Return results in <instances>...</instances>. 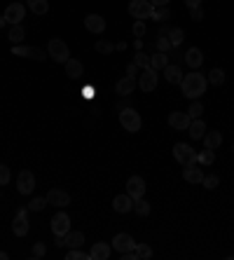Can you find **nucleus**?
Here are the masks:
<instances>
[{
	"mask_svg": "<svg viewBox=\"0 0 234 260\" xmlns=\"http://www.w3.org/2000/svg\"><path fill=\"white\" fill-rule=\"evenodd\" d=\"M134 63L138 68H150V56H147L145 52H138V54L134 56Z\"/></svg>",
	"mask_w": 234,
	"mask_h": 260,
	"instance_id": "a19ab883",
	"label": "nucleus"
},
{
	"mask_svg": "<svg viewBox=\"0 0 234 260\" xmlns=\"http://www.w3.org/2000/svg\"><path fill=\"white\" fill-rule=\"evenodd\" d=\"M113 248L117 251V253H127V251H134L136 248V241H134V237L131 234H127V232H117L113 237Z\"/></svg>",
	"mask_w": 234,
	"mask_h": 260,
	"instance_id": "9d476101",
	"label": "nucleus"
},
{
	"mask_svg": "<svg viewBox=\"0 0 234 260\" xmlns=\"http://www.w3.org/2000/svg\"><path fill=\"white\" fill-rule=\"evenodd\" d=\"M169 28L171 26H162L157 38H154V45H157V52H169L171 49V42H169Z\"/></svg>",
	"mask_w": 234,
	"mask_h": 260,
	"instance_id": "393cba45",
	"label": "nucleus"
},
{
	"mask_svg": "<svg viewBox=\"0 0 234 260\" xmlns=\"http://www.w3.org/2000/svg\"><path fill=\"white\" fill-rule=\"evenodd\" d=\"M131 211H136L138 216H150V211H152V206L147 204L145 199L143 197H138V199H134V209Z\"/></svg>",
	"mask_w": 234,
	"mask_h": 260,
	"instance_id": "2f4dec72",
	"label": "nucleus"
},
{
	"mask_svg": "<svg viewBox=\"0 0 234 260\" xmlns=\"http://www.w3.org/2000/svg\"><path fill=\"white\" fill-rule=\"evenodd\" d=\"M164 80L169 84H181L183 82V70L181 66H176V63H169L167 68H164Z\"/></svg>",
	"mask_w": 234,
	"mask_h": 260,
	"instance_id": "aec40b11",
	"label": "nucleus"
},
{
	"mask_svg": "<svg viewBox=\"0 0 234 260\" xmlns=\"http://www.w3.org/2000/svg\"><path fill=\"white\" fill-rule=\"evenodd\" d=\"M138 87L143 89V92H154V87H157V70H154L152 66H150V68H143Z\"/></svg>",
	"mask_w": 234,
	"mask_h": 260,
	"instance_id": "ddd939ff",
	"label": "nucleus"
},
{
	"mask_svg": "<svg viewBox=\"0 0 234 260\" xmlns=\"http://www.w3.org/2000/svg\"><path fill=\"white\" fill-rule=\"evenodd\" d=\"M31 255H33V258H45V255H47V246L42 244V241L33 244V251H31Z\"/></svg>",
	"mask_w": 234,
	"mask_h": 260,
	"instance_id": "37998d69",
	"label": "nucleus"
},
{
	"mask_svg": "<svg viewBox=\"0 0 234 260\" xmlns=\"http://www.w3.org/2000/svg\"><path fill=\"white\" fill-rule=\"evenodd\" d=\"M47 202H49V206H68L70 204V195L66 190L52 188V190L47 192Z\"/></svg>",
	"mask_w": 234,
	"mask_h": 260,
	"instance_id": "2eb2a0df",
	"label": "nucleus"
},
{
	"mask_svg": "<svg viewBox=\"0 0 234 260\" xmlns=\"http://www.w3.org/2000/svg\"><path fill=\"white\" fill-rule=\"evenodd\" d=\"M120 124L122 129L129 131V134H136V131H140V127H143V120H140V115L136 113V108H122L120 110Z\"/></svg>",
	"mask_w": 234,
	"mask_h": 260,
	"instance_id": "f03ea898",
	"label": "nucleus"
},
{
	"mask_svg": "<svg viewBox=\"0 0 234 260\" xmlns=\"http://www.w3.org/2000/svg\"><path fill=\"white\" fill-rule=\"evenodd\" d=\"M174 157L183 169H185V166L197 164V152L192 150V145H187V143H176L174 145Z\"/></svg>",
	"mask_w": 234,
	"mask_h": 260,
	"instance_id": "20e7f679",
	"label": "nucleus"
},
{
	"mask_svg": "<svg viewBox=\"0 0 234 260\" xmlns=\"http://www.w3.org/2000/svg\"><path fill=\"white\" fill-rule=\"evenodd\" d=\"M187 134L192 136V141H199V138H204V134H206V122H204L201 117L192 120V122H190V127H187Z\"/></svg>",
	"mask_w": 234,
	"mask_h": 260,
	"instance_id": "4be33fe9",
	"label": "nucleus"
},
{
	"mask_svg": "<svg viewBox=\"0 0 234 260\" xmlns=\"http://www.w3.org/2000/svg\"><path fill=\"white\" fill-rule=\"evenodd\" d=\"M113 49H117L113 42H108V40H99V42H96V52H101V54H110Z\"/></svg>",
	"mask_w": 234,
	"mask_h": 260,
	"instance_id": "79ce46f5",
	"label": "nucleus"
},
{
	"mask_svg": "<svg viewBox=\"0 0 234 260\" xmlns=\"http://www.w3.org/2000/svg\"><path fill=\"white\" fill-rule=\"evenodd\" d=\"M12 54L14 56H24V59H33V61H45L49 54H45L38 47H28V45H12Z\"/></svg>",
	"mask_w": 234,
	"mask_h": 260,
	"instance_id": "1a4fd4ad",
	"label": "nucleus"
},
{
	"mask_svg": "<svg viewBox=\"0 0 234 260\" xmlns=\"http://www.w3.org/2000/svg\"><path fill=\"white\" fill-rule=\"evenodd\" d=\"M85 28L94 35H101L106 31V19H103L101 14H87V17H85Z\"/></svg>",
	"mask_w": 234,
	"mask_h": 260,
	"instance_id": "4468645a",
	"label": "nucleus"
},
{
	"mask_svg": "<svg viewBox=\"0 0 234 260\" xmlns=\"http://www.w3.org/2000/svg\"><path fill=\"white\" fill-rule=\"evenodd\" d=\"M183 40H185V31H183L181 26L169 28V42H171V47H181Z\"/></svg>",
	"mask_w": 234,
	"mask_h": 260,
	"instance_id": "c756f323",
	"label": "nucleus"
},
{
	"mask_svg": "<svg viewBox=\"0 0 234 260\" xmlns=\"http://www.w3.org/2000/svg\"><path fill=\"white\" fill-rule=\"evenodd\" d=\"M52 232L54 237H66L70 232V216L66 211H56L52 218Z\"/></svg>",
	"mask_w": 234,
	"mask_h": 260,
	"instance_id": "6e6552de",
	"label": "nucleus"
},
{
	"mask_svg": "<svg viewBox=\"0 0 234 260\" xmlns=\"http://www.w3.org/2000/svg\"><path fill=\"white\" fill-rule=\"evenodd\" d=\"M134 253H136V258L138 260H150L152 258V248L147 246V244H136Z\"/></svg>",
	"mask_w": 234,
	"mask_h": 260,
	"instance_id": "c9c22d12",
	"label": "nucleus"
},
{
	"mask_svg": "<svg viewBox=\"0 0 234 260\" xmlns=\"http://www.w3.org/2000/svg\"><path fill=\"white\" fill-rule=\"evenodd\" d=\"M24 38H26L24 24H14V26L10 28V33H7V40L12 42V45H19V42H24Z\"/></svg>",
	"mask_w": 234,
	"mask_h": 260,
	"instance_id": "cd10ccee",
	"label": "nucleus"
},
{
	"mask_svg": "<svg viewBox=\"0 0 234 260\" xmlns=\"http://www.w3.org/2000/svg\"><path fill=\"white\" fill-rule=\"evenodd\" d=\"M96 94H99V92H96V89H92V87H85V89H82V96H85V99H94Z\"/></svg>",
	"mask_w": 234,
	"mask_h": 260,
	"instance_id": "de8ad7c7",
	"label": "nucleus"
},
{
	"mask_svg": "<svg viewBox=\"0 0 234 260\" xmlns=\"http://www.w3.org/2000/svg\"><path fill=\"white\" fill-rule=\"evenodd\" d=\"M5 24H7V21H5V17L0 14V28H5Z\"/></svg>",
	"mask_w": 234,
	"mask_h": 260,
	"instance_id": "603ef678",
	"label": "nucleus"
},
{
	"mask_svg": "<svg viewBox=\"0 0 234 260\" xmlns=\"http://www.w3.org/2000/svg\"><path fill=\"white\" fill-rule=\"evenodd\" d=\"M206 80L213 87H220V84H225V70L222 68H211V73H206Z\"/></svg>",
	"mask_w": 234,
	"mask_h": 260,
	"instance_id": "7c9ffc66",
	"label": "nucleus"
},
{
	"mask_svg": "<svg viewBox=\"0 0 234 260\" xmlns=\"http://www.w3.org/2000/svg\"><path fill=\"white\" fill-rule=\"evenodd\" d=\"M204 145H206L208 150H218V148H220L222 145V134L220 131H206V134H204Z\"/></svg>",
	"mask_w": 234,
	"mask_h": 260,
	"instance_id": "a878e982",
	"label": "nucleus"
},
{
	"mask_svg": "<svg viewBox=\"0 0 234 260\" xmlns=\"http://www.w3.org/2000/svg\"><path fill=\"white\" fill-rule=\"evenodd\" d=\"M187 115H190V120H197V117L204 115V106H201V101H197V99H192V103H190V108L185 110Z\"/></svg>",
	"mask_w": 234,
	"mask_h": 260,
	"instance_id": "72a5a7b5",
	"label": "nucleus"
},
{
	"mask_svg": "<svg viewBox=\"0 0 234 260\" xmlns=\"http://www.w3.org/2000/svg\"><path fill=\"white\" fill-rule=\"evenodd\" d=\"M28 206H24V209H19L17 211V216H14L12 220V232L17 234V237H26L28 230H31V223H28Z\"/></svg>",
	"mask_w": 234,
	"mask_h": 260,
	"instance_id": "0eeeda50",
	"label": "nucleus"
},
{
	"mask_svg": "<svg viewBox=\"0 0 234 260\" xmlns=\"http://www.w3.org/2000/svg\"><path fill=\"white\" fill-rule=\"evenodd\" d=\"M47 54L56 63H66L68 59H70V49H68V45L61 40V38H52L49 45H47Z\"/></svg>",
	"mask_w": 234,
	"mask_h": 260,
	"instance_id": "7ed1b4c3",
	"label": "nucleus"
},
{
	"mask_svg": "<svg viewBox=\"0 0 234 260\" xmlns=\"http://www.w3.org/2000/svg\"><path fill=\"white\" fill-rule=\"evenodd\" d=\"M154 7H164V5H169V0H150Z\"/></svg>",
	"mask_w": 234,
	"mask_h": 260,
	"instance_id": "8fccbe9b",
	"label": "nucleus"
},
{
	"mask_svg": "<svg viewBox=\"0 0 234 260\" xmlns=\"http://www.w3.org/2000/svg\"><path fill=\"white\" fill-rule=\"evenodd\" d=\"M113 209L117 213H129L134 209V199L129 197V195H117V197L113 199Z\"/></svg>",
	"mask_w": 234,
	"mask_h": 260,
	"instance_id": "6ab92c4d",
	"label": "nucleus"
},
{
	"mask_svg": "<svg viewBox=\"0 0 234 260\" xmlns=\"http://www.w3.org/2000/svg\"><path fill=\"white\" fill-rule=\"evenodd\" d=\"M187 10H194V7H201V0H185Z\"/></svg>",
	"mask_w": 234,
	"mask_h": 260,
	"instance_id": "09e8293b",
	"label": "nucleus"
},
{
	"mask_svg": "<svg viewBox=\"0 0 234 260\" xmlns=\"http://www.w3.org/2000/svg\"><path fill=\"white\" fill-rule=\"evenodd\" d=\"M185 63L192 70L199 68L201 63H204V54H201V49L199 47H190V49H187V52H185Z\"/></svg>",
	"mask_w": 234,
	"mask_h": 260,
	"instance_id": "a211bd4d",
	"label": "nucleus"
},
{
	"mask_svg": "<svg viewBox=\"0 0 234 260\" xmlns=\"http://www.w3.org/2000/svg\"><path fill=\"white\" fill-rule=\"evenodd\" d=\"M152 19H154V21H167V19H171V7H169V5H164V7H154Z\"/></svg>",
	"mask_w": 234,
	"mask_h": 260,
	"instance_id": "e433bc0d",
	"label": "nucleus"
},
{
	"mask_svg": "<svg viewBox=\"0 0 234 260\" xmlns=\"http://www.w3.org/2000/svg\"><path fill=\"white\" fill-rule=\"evenodd\" d=\"M145 178L143 176H131L127 181V195L131 199H138V197H143V195H145Z\"/></svg>",
	"mask_w": 234,
	"mask_h": 260,
	"instance_id": "9b49d317",
	"label": "nucleus"
},
{
	"mask_svg": "<svg viewBox=\"0 0 234 260\" xmlns=\"http://www.w3.org/2000/svg\"><path fill=\"white\" fill-rule=\"evenodd\" d=\"M66 260H92V255L85 253L82 248H70L66 253Z\"/></svg>",
	"mask_w": 234,
	"mask_h": 260,
	"instance_id": "4c0bfd02",
	"label": "nucleus"
},
{
	"mask_svg": "<svg viewBox=\"0 0 234 260\" xmlns=\"http://www.w3.org/2000/svg\"><path fill=\"white\" fill-rule=\"evenodd\" d=\"M206 87H208V80L199 70H192L190 75H183L181 89H183V96H187L190 101H192V99H199V96L206 92Z\"/></svg>",
	"mask_w": 234,
	"mask_h": 260,
	"instance_id": "f257e3e1",
	"label": "nucleus"
},
{
	"mask_svg": "<svg viewBox=\"0 0 234 260\" xmlns=\"http://www.w3.org/2000/svg\"><path fill=\"white\" fill-rule=\"evenodd\" d=\"M190 115L187 113H181V110H174L171 115H169V124L174 127V129H178V131H187V127H190Z\"/></svg>",
	"mask_w": 234,
	"mask_h": 260,
	"instance_id": "dca6fc26",
	"label": "nucleus"
},
{
	"mask_svg": "<svg viewBox=\"0 0 234 260\" xmlns=\"http://www.w3.org/2000/svg\"><path fill=\"white\" fill-rule=\"evenodd\" d=\"M89 255H92V260H108L110 258V244H106V241H96L92 246V251H89Z\"/></svg>",
	"mask_w": 234,
	"mask_h": 260,
	"instance_id": "5701e85b",
	"label": "nucleus"
},
{
	"mask_svg": "<svg viewBox=\"0 0 234 260\" xmlns=\"http://www.w3.org/2000/svg\"><path fill=\"white\" fill-rule=\"evenodd\" d=\"M232 150H234V145H232Z\"/></svg>",
	"mask_w": 234,
	"mask_h": 260,
	"instance_id": "5fc2aeb1",
	"label": "nucleus"
},
{
	"mask_svg": "<svg viewBox=\"0 0 234 260\" xmlns=\"http://www.w3.org/2000/svg\"><path fill=\"white\" fill-rule=\"evenodd\" d=\"M154 12V5L150 0H131L129 3V14L134 19H150Z\"/></svg>",
	"mask_w": 234,
	"mask_h": 260,
	"instance_id": "39448f33",
	"label": "nucleus"
},
{
	"mask_svg": "<svg viewBox=\"0 0 234 260\" xmlns=\"http://www.w3.org/2000/svg\"><path fill=\"white\" fill-rule=\"evenodd\" d=\"M150 66L154 70H164L169 66V52H157L154 56H150Z\"/></svg>",
	"mask_w": 234,
	"mask_h": 260,
	"instance_id": "c85d7f7f",
	"label": "nucleus"
},
{
	"mask_svg": "<svg viewBox=\"0 0 234 260\" xmlns=\"http://www.w3.org/2000/svg\"><path fill=\"white\" fill-rule=\"evenodd\" d=\"M190 17H192V21H201L204 19V10H201V7H194V10H190Z\"/></svg>",
	"mask_w": 234,
	"mask_h": 260,
	"instance_id": "49530a36",
	"label": "nucleus"
},
{
	"mask_svg": "<svg viewBox=\"0 0 234 260\" xmlns=\"http://www.w3.org/2000/svg\"><path fill=\"white\" fill-rule=\"evenodd\" d=\"M28 7L35 14H47L49 12V0H28Z\"/></svg>",
	"mask_w": 234,
	"mask_h": 260,
	"instance_id": "473e14b6",
	"label": "nucleus"
},
{
	"mask_svg": "<svg viewBox=\"0 0 234 260\" xmlns=\"http://www.w3.org/2000/svg\"><path fill=\"white\" fill-rule=\"evenodd\" d=\"M204 176H206V174H204V169H201V166H197V164L185 166V169H183V178H185L187 183H192V185L201 183V181H204Z\"/></svg>",
	"mask_w": 234,
	"mask_h": 260,
	"instance_id": "f3484780",
	"label": "nucleus"
},
{
	"mask_svg": "<svg viewBox=\"0 0 234 260\" xmlns=\"http://www.w3.org/2000/svg\"><path fill=\"white\" fill-rule=\"evenodd\" d=\"M10 178H12L10 169H7L5 164H0V185H7V183H10Z\"/></svg>",
	"mask_w": 234,
	"mask_h": 260,
	"instance_id": "c03bdc74",
	"label": "nucleus"
},
{
	"mask_svg": "<svg viewBox=\"0 0 234 260\" xmlns=\"http://www.w3.org/2000/svg\"><path fill=\"white\" fill-rule=\"evenodd\" d=\"M134 35H136V38H143V35H145V24H143V19H136V24H134Z\"/></svg>",
	"mask_w": 234,
	"mask_h": 260,
	"instance_id": "a18cd8bd",
	"label": "nucleus"
},
{
	"mask_svg": "<svg viewBox=\"0 0 234 260\" xmlns=\"http://www.w3.org/2000/svg\"><path fill=\"white\" fill-rule=\"evenodd\" d=\"M136 68H138V66H136V63H129V68H127V75H131V77H134Z\"/></svg>",
	"mask_w": 234,
	"mask_h": 260,
	"instance_id": "3c124183",
	"label": "nucleus"
},
{
	"mask_svg": "<svg viewBox=\"0 0 234 260\" xmlns=\"http://www.w3.org/2000/svg\"><path fill=\"white\" fill-rule=\"evenodd\" d=\"M63 66H66V75L70 77V80H82V73H85V68H82L80 59H68Z\"/></svg>",
	"mask_w": 234,
	"mask_h": 260,
	"instance_id": "412c9836",
	"label": "nucleus"
},
{
	"mask_svg": "<svg viewBox=\"0 0 234 260\" xmlns=\"http://www.w3.org/2000/svg\"><path fill=\"white\" fill-rule=\"evenodd\" d=\"M136 89V77H131V75H127V77H122L120 82L115 84V92L120 96H129L131 92Z\"/></svg>",
	"mask_w": 234,
	"mask_h": 260,
	"instance_id": "b1692460",
	"label": "nucleus"
},
{
	"mask_svg": "<svg viewBox=\"0 0 234 260\" xmlns=\"http://www.w3.org/2000/svg\"><path fill=\"white\" fill-rule=\"evenodd\" d=\"M82 244H85V234L82 232H70L63 237V246H68V248H82Z\"/></svg>",
	"mask_w": 234,
	"mask_h": 260,
	"instance_id": "bb28decb",
	"label": "nucleus"
},
{
	"mask_svg": "<svg viewBox=\"0 0 234 260\" xmlns=\"http://www.w3.org/2000/svg\"><path fill=\"white\" fill-rule=\"evenodd\" d=\"M5 21L10 24V26H14V24H21V21L26 19V7H24V3H19V0H14V3H10V5L5 7Z\"/></svg>",
	"mask_w": 234,
	"mask_h": 260,
	"instance_id": "423d86ee",
	"label": "nucleus"
},
{
	"mask_svg": "<svg viewBox=\"0 0 234 260\" xmlns=\"http://www.w3.org/2000/svg\"><path fill=\"white\" fill-rule=\"evenodd\" d=\"M201 185H204V188H208V190H215V188L220 185V176H215V174H208V176H204Z\"/></svg>",
	"mask_w": 234,
	"mask_h": 260,
	"instance_id": "58836bf2",
	"label": "nucleus"
},
{
	"mask_svg": "<svg viewBox=\"0 0 234 260\" xmlns=\"http://www.w3.org/2000/svg\"><path fill=\"white\" fill-rule=\"evenodd\" d=\"M47 204H49L47 197H33V199H31V204H28V209H31V211H42Z\"/></svg>",
	"mask_w": 234,
	"mask_h": 260,
	"instance_id": "ea45409f",
	"label": "nucleus"
},
{
	"mask_svg": "<svg viewBox=\"0 0 234 260\" xmlns=\"http://www.w3.org/2000/svg\"><path fill=\"white\" fill-rule=\"evenodd\" d=\"M33 188H35V176L31 171H26V169H21L19 176H17V190L21 195H31Z\"/></svg>",
	"mask_w": 234,
	"mask_h": 260,
	"instance_id": "f8f14e48",
	"label": "nucleus"
},
{
	"mask_svg": "<svg viewBox=\"0 0 234 260\" xmlns=\"http://www.w3.org/2000/svg\"><path fill=\"white\" fill-rule=\"evenodd\" d=\"M0 260H7V253H5V251H0Z\"/></svg>",
	"mask_w": 234,
	"mask_h": 260,
	"instance_id": "864d4df0",
	"label": "nucleus"
},
{
	"mask_svg": "<svg viewBox=\"0 0 234 260\" xmlns=\"http://www.w3.org/2000/svg\"><path fill=\"white\" fill-rule=\"evenodd\" d=\"M197 162H199L201 166H211L215 162V152L208 150V148H206V150H201L199 155H197Z\"/></svg>",
	"mask_w": 234,
	"mask_h": 260,
	"instance_id": "f704fd0d",
	"label": "nucleus"
}]
</instances>
